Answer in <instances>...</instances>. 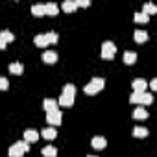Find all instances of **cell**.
I'll list each match as a JSON object with an SVG mask.
<instances>
[{
	"label": "cell",
	"instance_id": "cell-1",
	"mask_svg": "<svg viewBox=\"0 0 157 157\" xmlns=\"http://www.w3.org/2000/svg\"><path fill=\"white\" fill-rule=\"evenodd\" d=\"M28 150H30V146H28V142L26 140H19V142H15L11 148H10V157H22L24 153H28Z\"/></svg>",
	"mask_w": 157,
	"mask_h": 157
},
{
	"label": "cell",
	"instance_id": "cell-2",
	"mask_svg": "<svg viewBox=\"0 0 157 157\" xmlns=\"http://www.w3.org/2000/svg\"><path fill=\"white\" fill-rule=\"evenodd\" d=\"M104 85H105V80H104V78H94L91 83H87V85L83 87V91H85L87 94H96V93H100V91L104 89Z\"/></svg>",
	"mask_w": 157,
	"mask_h": 157
},
{
	"label": "cell",
	"instance_id": "cell-3",
	"mask_svg": "<svg viewBox=\"0 0 157 157\" xmlns=\"http://www.w3.org/2000/svg\"><path fill=\"white\" fill-rule=\"evenodd\" d=\"M129 100H131V104H144V105H148V104L153 102V96L144 91V93H133L129 96Z\"/></svg>",
	"mask_w": 157,
	"mask_h": 157
},
{
	"label": "cell",
	"instance_id": "cell-4",
	"mask_svg": "<svg viewBox=\"0 0 157 157\" xmlns=\"http://www.w3.org/2000/svg\"><path fill=\"white\" fill-rule=\"evenodd\" d=\"M115 54H117V46H115L111 41H105V43L102 44V57H104V59H111Z\"/></svg>",
	"mask_w": 157,
	"mask_h": 157
},
{
	"label": "cell",
	"instance_id": "cell-5",
	"mask_svg": "<svg viewBox=\"0 0 157 157\" xmlns=\"http://www.w3.org/2000/svg\"><path fill=\"white\" fill-rule=\"evenodd\" d=\"M61 118H63V117H61V111H59V109L46 113V120H48L52 126H59V124H61Z\"/></svg>",
	"mask_w": 157,
	"mask_h": 157
},
{
	"label": "cell",
	"instance_id": "cell-6",
	"mask_svg": "<svg viewBox=\"0 0 157 157\" xmlns=\"http://www.w3.org/2000/svg\"><path fill=\"white\" fill-rule=\"evenodd\" d=\"M146 80H142V78H137V80H133V89L135 93H144L146 91Z\"/></svg>",
	"mask_w": 157,
	"mask_h": 157
},
{
	"label": "cell",
	"instance_id": "cell-7",
	"mask_svg": "<svg viewBox=\"0 0 157 157\" xmlns=\"http://www.w3.org/2000/svg\"><path fill=\"white\" fill-rule=\"evenodd\" d=\"M57 104H59V105H63V107H70V105L74 104V96L61 94V96H59V100H57Z\"/></svg>",
	"mask_w": 157,
	"mask_h": 157
},
{
	"label": "cell",
	"instance_id": "cell-8",
	"mask_svg": "<svg viewBox=\"0 0 157 157\" xmlns=\"http://www.w3.org/2000/svg\"><path fill=\"white\" fill-rule=\"evenodd\" d=\"M43 61H44V63H56V61H57V54H56L54 50H46V52L43 54Z\"/></svg>",
	"mask_w": 157,
	"mask_h": 157
},
{
	"label": "cell",
	"instance_id": "cell-9",
	"mask_svg": "<svg viewBox=\"0 0 157 157\" xmlns=\"http://www.w3.org/2000/svg\"><path fill=\"white\" fill-rule=\"evenodd\" d=\"M37 139H39V133L35 129H26L24 131V140L26 142H35Z\"/></svg>",
	"mask_w": 157,
	"mask_h": 157
},
{
	"label": "cell",
	"instance_id": "cell-10",
	"mask_svg": "<svg viewBox=\"0 0 157 157\" xmlns=\"http://www.w3.org/2000/svg\"><path fill=\"white\" fill-rule=\"evenodd\" d=\"M91 144H93V148H96V150H104V148L107 146V140H105L104 137H94Z\"/></svg>",
	"mask_w": 157,
	"mask_h": 157
},
{
	"label": "cell",
	"instance_id": "cell-11",
	"mask_svg": "<svg viewBox=\"0 0 157 157\" xmlns=\"http://www.w3.org/2000/svg\"><path fill=\"white\" fill-rule=\"evenodd\" d=\"M57 11H59L57 4H54V2L44 4V15H57Z\"/></svg>",
	"mask_w": 157,
	"mask_h": 157
},
{
	"label": "cell",
	"instance_id": "cell-12",
	"mask_svg": "<svg viewBox=\"0 0 157 157\" xmlns=\"http://www.w3.org/2000/svg\"><path fill=\"white\" fill-rule=\"evenodd\" d=\"M133 118H135V120H144V118H148V111H146L144 107H137V109L133 111Z\"/></svg>",
	"mask_w": 157,
	"mask_h": 157
},
{
	"label": "cell",
	"instance_id": "cell-13",
	"mask_svg": "<svg viewBox=\"0 0 157 157\" xmlns=\"http://www.w3.org/2000/svg\"><path fill=\"white\" fill-rule=\"evenodd\" d=\"M41 133H43V137H44V139H48V140H52V139H56V137H57L56 128H44Z\"/></svg>",
	"mask_w": 157,
	"mask_h": 157
},
{
	"label": "cell",
	"instance_id": "cell-14",
	"mask_svg": "<svg viewBox=\"0 0 157 157\" xmlns=\"http://www.w3.org/2000/svg\"><path fill=\"white\" fill-rule=\"evenodd\" d=\"M133 37H135L137 43H146V41H148V33L142 32V30H135V35H133Z\"/></svg>",
	"mask_w": 157,
	"mask_h": 157
},
{
	"label": "cell",
	"instance_id": "cell-15",
	"mask_svg": "<svg viewBox=\"0 0 157 157\" xmlns=\"http://www.w3.org/2000/svg\"><path fill=\"white\" fill-rule=\"evenodd\" d=\"M43 105H44L46 113H48V111H56V109H57V102H56V100H52V98H46Z\"/></svg>",
	"mask_w": 157,
	"mask_h": 157
},
{
	"label": "cell",
	"instance_id": "cell-16",
	"mask_svg": "<svg viewBox=\"0 0 157 157\" xmlns=\"http://www.w3.org/2000/svg\"><path fill=\"white\" fill-rule=\"evenodd\" d=\"M0 39H2V41H4L6 44H10V43H11V41L15 39V35H13V33H11L10 30H4L2 33H0Z\"/></svg>",
	"mask_w": 157,
	"mask_h": 157
},
{
	"label": "cell",
	"instance_id": "cell-17",
	"mask_svg": "<svg viewBox=\"0 0 157 157\" xmlns=\"http://www.w3.org/2000/svg\"><path fill=\"white\" fill-rule=\"evenodd\" d=\"M32 13H33L35 17H43V15H44V6H43V4H33V6H32Z\"/></svg>",
	"mask_w": 157,
	"mask_h": 157
},
{
	"label": "cell",
	"instance_id": "cell-18",
	"mask_svg": "<svg viewBox=\"0 0 157 157\" xmlns=\"http://www.w3.org/2000/svg\"><path fill=\"white\" fill-rule=\"evenodd\" d=\"M135 61H137V54L135 52H126L124 54V63L126 65H133Z\"/></svg>",
	"mask_w": 157,
	"mask_h": 157
},
{
	"label": "cell",
	"instance_id": "cell-19",
	"mask_svg": "<svg viewBox=\"0 0 157 157\" xmlns=\"http://www.w3.org/2000/svg\"><path fill=\"white\" fill-rule=\"evenodd\" d=\"M43 155H44V157H56V155H57V150H56L54 146H44V148H43Z\"/></svg>",
	"mask_w": 157,
	"mask_h": 157
},
{
	"label": "cell",
	"instance_id": "cell-20",
	"mask_svg": "<svg viewBox=\"0 0 157 157\" xmlns=\"http://www.w3.org/2000/svg\"><path fill=\"white\" fill-rule=\"evenodd\" d=\"M63 10L67 13H72L76 10V2H74V0H65V2H63Z\"/></svg>",
	"mask_w": 157,
	"mask_h": 157
},
{
	"label": "cell",
	"instance_id": "cell-21",
	"mask_svg": "<svg viewBox=\"0 0 157 157\" xmlns=\"http://www.w3.org/2000/svg\"><path fill=\"white\" fill-rule=\"evenodd\" d=\"M44 37H46V43H48V44H54V43H57V39H59V35H57V33H54V32L46 33Z\"/></svg>",
	"mask_w": 157,
	"mask_h": 157
},
{
	"label": "cell",
	"instance_id": "cell-22",
	"mask_svg": "<svg viewBox=\"0 0 157 157\" xmlns=\"http://www.w3.org/2000/svg\"><path fill=\"white\" fill-rule=\"evenodd\" d=\"M10 72L11 74H21L22 72V65L21 63H11L10 65Z\"/></svg>",
	"mask_w": 157,
	"mask_h": 157
},
{
	"label": "cell",
	"instance_id": "cell-23",
	"mask_svg": "<svg viewBox=\"0 0 157 157\" xmlns=\"http://www.w3.org/2000/svg\"><path fill=\"white\" fill-rule=\"evenodd\" d=\"M133 135L144 139V137H148V129H146V128H135V129H133Z\"/></svg>",
	"mask_w": 157,
	"mask_h": 157
},
{
	"label": "cell",
	"instance_id": "cell-24",
	"mask_svg": "<svg viewBox=\"0 0 157 157\" xmlns=\"http://www.w3.org/2000/svg\"><path fill=\"white\" fill-rule=\"evenodd\" d=\"M33 43H35L37 46H46V44H48V43H46V37H44V35H35Z\"/></svg>",
	"mask_w": 157,
	"mask_h": 157
},
{
	"label": "cell",
	"instance_id": "cell-25",
	"mask_svg": "<svg viewBox=\"0 0 157 157\" xmlns=\"http://www.w3.org/2000/svg\"><path fill=\"white\" fill-rule=\"evenodd\" d=\"M155 11H157V8H155L153 4H150V2L144 4V13H146L148 17H150V13H155Z\"/></svg>",
	"mask_w": 157,
	"mask_h": 157
},
{
	"label": "cell",
	"instance_id": "cell-26",
	"mask_svg": "<svg viewBox=\"0 0 157 157\" xmlns=\"http://www.w3.org/2000/svg\"><path fill=\"white\" fill-rule=\"evenodd\" d=\"M135 21H137V22H148L150 17H148L144 11H142V13H135Z\"/></svg>",
	"mask_w": 157,
	"mask_h": 157
},
{
	"label": "cell",
	"instance_id": "cell-27",
	"mask_svg": "<svg viewBox=\"0 0 157 157\" xmlns=\"http://www.w3.org/2000/svg\"><path fill=\"white\" fill-rule=\"evenodd\" d=\"M63 94H68V96H74V94H76V87H74L72 83H68V85H65V91H63Z\"/></svg>",
	"mask_w": 157,
	"mask_h": 157
},
{
	"label": "cell",
	"instance_id": "cell-28",
	"mask_svg": "<svg viewBox=\"0 0 157 157\" xmlns=\"http://www.w3.org/2000/svg\"><path fill=\"white\" fill-rule=\"evenodd\" d=\"M89 4V0H76V8H87Z\"/></svg>",
	"mask_w": 157,
	"mask_h": 157
},
{
	"label": "cell",
	"instance_id": "cell-29",
	"mask_svg": "<svg viewBox=\"0 0 157 157\" xmlns=\"http://www.w3.org/2000/svg\"><path fill=\"white\" fill-rule=\"evenodd\" d=\"M4 89H8V80L6 78H0V91H4Z\"/></svg>",
	"mask_w": 157,
	"mask_h": 157
},
{
	"label": "cell",
	"instance_id": "cell-30",
	"mask_svg": "<svg viewBox=\"0 0 157 157\" xmlns=\"http://www.w3.org/2000/svg\"><path fill=\"white\" fill-rule=\"evenodd\" d=\"M150 87H151V91H157V80H151L150 82Z\"/></svg>",
	"mask_w": 157,
	"mask_h": 157
},
{
	"label": "cell",
	"instance_id": "cell-31",
	"mask_svg": "<svg viewBox=\"0 0 157 157\" xmlns=\"http://www.w3.org/2000/svg\"><path fill=\"white\" fill-rule=\"evenodd\" d=\"M4 48H6V43H4L2 39H0V50H4Z\"/></svg>",
	"mask_w": 157,
	"mask_h": 157
},
{
	"label": "cell",
	"instance_id": "cell-32",
	"mask_svg": "<svg viewBox=\"0 0 157 157\" xmlns=\"http://www.w3.org/2000/svg\"><path fill=\"white\" fill-rule=\"evenodd\" d=\"M89 157H94V155H89Z\"/></svg>",
	"mask_w": 157,
	"mask_h": 157
}]
</instances>
